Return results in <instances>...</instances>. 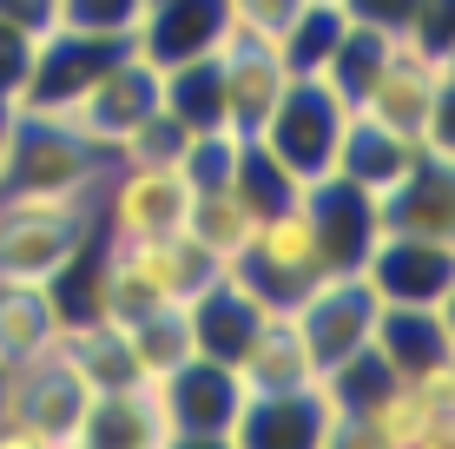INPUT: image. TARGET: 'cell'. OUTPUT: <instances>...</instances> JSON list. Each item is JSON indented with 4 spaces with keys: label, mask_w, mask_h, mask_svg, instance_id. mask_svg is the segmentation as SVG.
Masks as SVG:
<instances>
[{
    "label": "cell",
    "mask_w": 455,
    "mask_h": 449,
    "mask_svg": "<svg viewBox=\"0 0 455 449\" xmlns=\"http://www.w3.org/2000/svg\"><path fill=\"white\" fill-rule=\"evenodd\" d=\"M218 60V126H231L238 139H258V126L271 119V106L284 100L291 86V67L271 40H238L225 34L212 46Z\"/></svg>",
    "instance_id": "cell-8"
},
{
    "label": "cell",
    "mask_w": 455,
    "mask_h": 449,
    "mask_svg": "<svg viewBox=\"0 0 455 449\" xmlns=\"http://www.w3.org/2000/svg\"><path fill=\"white\" fill-rule=\"evenodd\" d=\"M297 7L304 0H225V34L238 40H284V27L297 20Z\"/></svg>",
    "instance_id": "cell-20"
},
{
    "label": "cell",
    "mask_w": 455,
    "mask_h": 449,
    "mask_svg": "<svg viewBox=\"0 0 455 449\" xmlns=\"http://www.w3.org/2000/svg\"><path fill=\"white\" fill-rule=\"evenodd\" d=\"M13 159H20V106L0 100V192L13 185Z\"/></svg>",
    "instance_id": "cell-22"
},
{
    "label": "cell",
    "mask_w": 455,
    "mask_h": 449,
    "mask_svg": "<svg viewBox=\"0 0 455 449\" xmlns=\"http://www.w3.org/2000/svg\"><path fill=\"white\" fill-rule=\"evenodd\" d=\"M165 390H172V416H179V443H238L251 390L231 364L192 357L165 377Z\"/></svg>",
    "instance_id": "cell-10"
},
{
    "label": "cell",
    "mask_w": 455,
    "mask_h": 449,
    "mask_svg": "<svg viewBox=\"0 0 455 449\" xmlns=\"http://www.w3.org/2000/svg\"><path fill=\"white\" fill-rule=\"evenodd\" d=\"M92 238H100V212L7 192L0 198V285H53Z\"/></svg>",
    "instance_id": "cell-4"
},
{
    "label": "cell",
    "mask_w": 455,
    "mask_h": 449,
    "mask_svg": "<svg viewBox=\"0 0 455 449\" xmlns=\"http://www.w3.org/2000/svg\"><path fill=\"white\" fill-rule=\"evenodd\" d=\"M422 159H429V152H422L416 132H389V126H370V119H350L343 152H337V179H350L370 205H383Z\"/></svg>",
    "instance_id": "cell-13"
},
{
    "label": "cell",
    "mask_w": 455,
    "mask_h": 449,
    "mask_svg": "<svg viewBox=\"0 0 455 449\" xmlns=\"http://www.w3.org/2000/svg\"><path fill=\"white\" fill-rule=\"evenodd\" d=\"M356 271L370 277V291L383 304H449V291H455V245L410 238V231H376Z\"/></svg>",
    "instance_id": "cell-9"
},
{
    "label": "cell",
    "mask_w": 455,
    "mask_h": 449,
    "mask_svg": "<svg viewBox=\"0 0 455 449\" xmlns=\"http://www.w3.org/2000/svg\"><path fill=\"white\" fill-rule=\"evenodd\" d=\"M192 198L198 185L179 159H113L100 192V225L119 238H165V231H185Z\"/></svg>",
    "instance_id": "cell-6"
},
{
    "label": "cell",
    "mask_w": 455,
    "mask_h": 449,
    "mask_svg": "<svg viewBox=\"0 0 455 449\" xmlns=\"http://www.w3.org/2000/svg\"><path fill=\"white\" fill-rule=\"evenodd\" d=\"M100 383L86 377L67 350H46L40 364L7 377V416H0V443L7 449H60V443H86Z\"/></svg>",
    "instance_id": "cell-2"
},
{
    "label": "cell",
    "mask_w": 455,
    "mask_h": 449,
    "mask_svg": "<svg viewBox=\"0 0 455 449\" xmlns=\"http://www.w3.org/2000/svg\"><path fill=\"white\" fill-rule=\"evenodd\" d=\"M119 337H125V357H132V377H172L179 364L198 357V344H192V311H185V304H159V311L125 317Z\"/></svg>",
    "instance_id": "cell-18"
},
{
    "label": "cell",
    "mask_w": 455,
    "mask_h": 449,
    "mask_svg": "<svg viewBox=\"0 0 455 449\" xmlns=\"http://www.w3.org/2000/svg\"><path fill=\"white\" fill-rule=\"evenodd\" d=\"M258 219H264V205L244 192L238 179H225V185H198L185 231H192V238L205 245L218 265H238V258H244V245H251V231H258Z\"/></svg>",
    "instance_id": "cell-17"
},
{
    "label": "cell",
    "mask_w": 455,
    "mask_h": 449,
    "mask_svg": "<svg viewBox=\"0 0 455 449\" xmlns=\"http://www.w3.org/2000/svg\"><path fill=\"white\" fill-rule=\"evenodd\" d=\"M370 350L389 364V377L416 383V377H435V370H455V324L443 304H383Z\"/></svg>",
    "instance_id": "cell-11"
},
{
    "label": "cell",
    "mask_w": 455,
    "mask_h": 449,
    "mask_svg": "<svg viewBox=\"0 0 455 449\" xmlns=\"http://www.w3.org/2000/svg\"><path fill=\"white\" fill-rule=\"evenodd\" d=\"M231 271H238L264 304H297L304 291H317L337 265H331L317 212H310V192H297L291 205L264 212L258 231H251V245H244V258Z\"/></svg>",
    "instance_id": "cell-3"
},
{
    "label": "cell",
    "mask_w": 455,
    "mask_h": 449,
    "mask_svg": "<svg viewBox=\"0 0 455 449\" xmlns=\"http://www.w3.org/2000/svg\"><path fill=\"white\" fill-rule=\"evenodd\" d=\"M225 40V0H146V20H139L132 46L152 67H179L198 60Z\"/></svg>",
    "instance_id": "cell-14"
},
{
    "label": "cell",
    "mask_w": 455,
    "mask_h": 449,
    "mask_svg": "<svg viewBox=\"0 0 455 449\" xmlns=\"http://www.w3.org/2000/svg\"><path fill=\"white\" fill-rule=\"evenodd\" d=\"M185 311H192V344H198V357H212V364H238V357H244V344H251V331L264 324V311H271V304H264L238 271H225L218 285L198 291Z\"/></svg>",
    "instance_id": "cell-12"
},
{
    "label": "cell",
    "mask_w": 455,
    "mask_h": 449,
    "mask_svg": "<svg viewBox=\"0 0 455 449\" xmlns=\"http://www.w3.org/2000/svg\"><path fill=\"white\" fill-rule=\"evenodd\" d=\"M443 86H449V53H435V46H422L410 34H389V46L376 53V67L363 73V86L350 92V106H356V119H370V126L422 139L429 106H435Z\"/></svg>",
    "instance_id": "cell-5"
},
{
    "label": "cell",
    "mask_w": 455,
    "mask_h": 449,
    "mask_svg": "<svg viewBox=\"0 0 455 449\" xmlns=\"http://www.w3.org/2000/svg\"><path fill=\"white\" fill-rule=\"evenodd\" d=\"M291 311H297V324H304V344H310V357H317V377H323V370L350 364L356 350H370L383 298L370 291L363 271H331L317 291H304Z\"/></svg>",
    "instance_id": "cell-7"
},
{
    "label": "cell",
    "mask_w": 455,
    "mask_h": 449,
    "mask_svg": "<svg viewBox=\"0 0 455 449\" xmlns=\"http://www.w3.org/2000/svg\"><path fill=\"white\" fill-rule=\"evenodd\" d=\"M350 119H356V106L343 100L323 73H291L284 100H277L271 119L258 126V146L284 179L317 185V179H337V152H343Z\"/></svg>",
    "instance_id": "cell-1"
},
{
    "label": "cell",
    "mask_w": 455,
    "mask_h": 449,
    "mask_svg": "<svg viewBox=\"0 0 455 449\" xmlns=\"http://www.w3.org/2000/svg\"><path fill=\"white\" fill-rule=\"evenodd\" d=\"M53 20H60V27H80V34L132 40V34H139V20H146V0H60Z\"/></svg>",
    "instance_id": "cell-19"
},
{
    "label": "cell",
    "mask_w": 455,
    "mask_h": 449,
    "mask_svg": "<svg viewBox=\"0 0 455 449\" xmlns=\"http://www.w3.org/2000/svg\"><path fill=\"white\" fill-rule=\"evenodd\" d=\"M376 231H410V238L455 245V159H422L416 172L376 205Z\"/></svg>",
    "instance_id": "cell-15"
},
{
    "label": "cell",
    "mask_w": 455,
    "mask_h": 449,
    "mask_svg": "<svg viewBox=\"0 0 455 449\" xmlns=\"http://www.w3.org/2000/svg\"><path fill=\"white\" fill-rule=\"evenodd\" d=\"M343 7L356 13L363 27H383V34H403L410 27V13H416V0H343Z\"/></svg>",
    "instance_id": "cell-21"
},
{
    "label": "cell",
    "mask_w": 455,
    "mask_h": 449,
    "mask_svg": "<svg viewBox=\"0 0 455 449\" xmlns=\"http://www.w3.org/2000/svg\"><path fill=\"white\" fill-rule=\"evenodd\" d=\"M60 304L46 285H0V370H27L46 350H60Z\"/></svg>",
    "instance_id": "cell-16"
}]
</instances>
